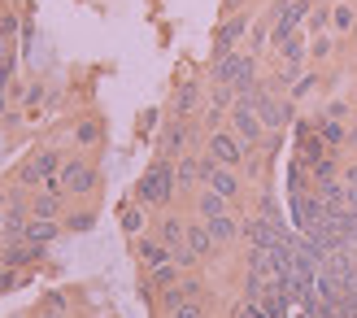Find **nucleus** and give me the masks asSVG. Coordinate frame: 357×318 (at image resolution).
Returning <instances> with one entry per match:
<instances>
[{"label":"nucleus","instance_id":"obj_35","mask_svg":"<svg viewBox=\"0 0 357 318\" xmlns=\"http://www.w3.org/2000/svg\"><path fill=\"white\" fill-rule=\"evenodd\" d=\"M44 310H52V314H66V296H61V292H48Z\"/></svg>","mask_w":357,"mask_h":318},{"label":"nucleus","instance_id":"obj_29","mask_svg":"<svg viewBox=\"0 0 357 318\" xmlns=\"http://www.w3.org/2000/svg\"><path fill=\"white\" fill-rule=\"evenodd\" d=\"M331 22L340 26V31H349V26L357 22V9H349V5H335V9H331Z\"/></svg>","mask_w":357,"mask_h":318},{"label":"nucleus","instance_id":"obj_9","mask_svg":"<svg viewBox=\"0 0 357 318\" xmlns=\"http://www.w3.org/2000/svg\"><path fill=\"white\" fill-rule=\"evenodd\" d=\"M135 257L144 262L149 271H157V266H166V262H174V253H170V244H162V240H144V236L135 240Z\"/></svg>","mask_w":357,"mask_h":318},{"label":"nucleus","instance_id":"obj_16","mask_svg":"<svg viewBox=\"0 0 357 318\" xmlns=\"http://www.w3.org/2000/svg\"><path fill=\"white\" fill-rule=\"evenodd\" d=\"M318 135H323V144H327V149L349 144V131H344V122H340V118H318Z\"/></svg>","mask_w":357,"mask_h":318},{"label":"nucleus","instance_id":"obj_25","mask_svg":"<svg viewBox=\"0 0 357 318\" xmlns=\"http://www.w3.org/2000/svg\"><path fill=\"white\" fill-rule=\"evenodd\" d=\"M153 275V288H170V284H178V266L174 262H166V266H157V271H149Z\"/></svg>","mask_w":357,"mask_h":318},{"label":"nucleus","instance_id":"obj_1","mask_svg":"<svg viewBox=\"0 0 357 318\" xmlns=\"http://www.w3.org/2000/svg\"><path fill=\"white\" fill-rule=\"evenodd\" d=\"M174 157H157V162L144 170V179H139L135 188V201L144 205V209H157V205H166L174 197Z\"/></svg>","mask_w":357,"mask_h":318},{"label":"nucleus","instance_id":"obj_11","mask_svg":"<svg viewBox=\"0 0 357 318\" xmlns=\"http://www.w3.org/2000/svg\"><path fill=\"white\" fill-rule=\"evenodd\" d=\"M248 31V17L244 13H231L227 22H222V31H218V52H236V40Z\"/></svg>","mask_w":357,"mask_h":318},{"label":"nucleus","instance_id":"obj_17","mask_svg":"<svg viewBox=\"0 0 357 318\" xmlns=\"http://www.w3.org/2000/svg\"><path fill=\"white\" fill-rule=\"evenodd\" d=\"M288 192H314L310 162H301V157H292V166H288Z\"/></svg>","mask_w":357,"mask_h":318},{"label":"nucleus","instance_id":"obj_13","mask_svg":"<svg viewBox=\"0 0 357 318\" xmlns=\"http://www.w3.org/2000/svg\"><path fill=\"white\" fill-rule=\"evenodd\" d=\"M205 188L209 192H218V197H236V192H240V179H236V170H231V166H218V170H213L209 174V179H205Z\"/></svg>","mask_w":357,"mask_h":318},{"label":"nucleus","instance_id":"obj_14","mask_svg":"<svg viewBox=\"0 0 357 318\" xmlns=\"http://www.w3.org/2000/svg\"><path fill=\"white\" fill-rule=\"evenodd\" d=\"M52 240H57V218H35L31 214V222H26V244H40V249H44V244H52Z\"/></svg>","mask_w":357,"mask_h":318},{"label":"nucleus","instance_id":"obj_21","mask_svg":"<svg viewBox=\"0 0 357 318\" xmlns=\"http://www.w3.org/2000/svg\"><path fill=\"white\" fill-rule=\"evenodd\" d=\"M122 232H127V236L144 232V205H127V209H122Z\"/></svg>","mask_w":357,"mask_h":318},{"label":"nucleus","instance_id":"obj_12","mask_svg":"<svg viewBox=\"0 0 357 318\" xmlns=\"http://www.w3.org/2000/svg\"><path fill=\"white\" fill-rule=\"evenodd\" d=\"M196 100H201V87H196V83H178L174 87V100H170V114L174 118H188L196 109Z\"/></svg>","mask_w":357,"mask_h":318},{"label":"nucleus","instance_id":"obj_31","mask_svg":"<svg viewBox=\"0 0 357 318\" xmlns=\"http://www.w3.org/2000/svg\"><path fill=\"white\" fill-rule=\"evenodd\" d=\"M75 139H79V144H96V139H100V122H83V127L75 131Z\"/></svg>","mask_w":357,"mask_h":318},{"label":"nucleus","instance_id":"obj_7","mask_svg":"<svg viewBox=\"0 0 357 318\" xmlns=\"http://www.w3.org/2000/svg\"><path fill=\"white\" fill-rule=\"evenodd\" d=\"M40 257H44V249H40V244H26V240H17V244H5V249H0V266L17 271V266H31V262H40Z\"/></svg>","mask_w":357,"mask_h":318},{"label":"nucleus","instance_id":"obj_27","mask_svg":"<svg viewBox=\"0 0 357 318\" xmlns=\"http://www.w3.org/2000/svg\"><path fill=\"white\" fill-rule=\"evenodd\" d=\"M271 22H275V13H271V17H266V22H257V26H253V35H248V44H253L257 52L266 48V40H271Z\"/></svg>","mask_w":357,"mask_h":318},{"label":"nucleus","instance_id":"obj_33","mask_svg":"<svg viewBox=\"0 0 357 318\" xmlns=\"http://www.w3.org/2000/svg\"><path fill=\"white\" fill-rule=\"evenodd\" d=\"M66 227H70V232H92L96 218H92V214H70V218H66Z\"/></svg>","mask_w":357,"mask_h":318},{"label":"nucleus","instance_id":"obj_22","mask_svg":"<svg viewBox=\"0 0 357 318\" xmlns=\"http://www.w3.org/2000/svg\"><path fill=\"white\" fill-rule=\"evenodd\" d=\"M196 179H201V166H196L192 157H183V162L174 166V183H178V188H192Z\"/></svg>","mask_w":357,"mask_h":318},{"label":"nucleus","instance_id":"obj_26","mask_svg":"<svg viewBox=\"0 0 357 318\" xmlns=\"http://www.w3.org/2000/svg\"><path fill=\"white\" fill-rule=\"evenodd\" d=\"M327 13H331V5H323V0H318V5L310 9V17H305V26H310V31L318 35V31H323V26H327Z\"/></svg>","mask_w":357,"mask_h":318},{"label":"nucleus","instance_id":"obj_28","mask_svg":"<svg viewBox=\"0 0 357 318\" xmlns=\"http://www.w3.org/2000/svg\"><path fill=\"white\" fill-rule=\"evenodd\" d=\"M170 253H174V266H178V271H192V266H196V262H201V257H196V253L188 249V240H183V244H178V249H170Z\"/></svg>","mask_w":357,"mask_h":318},{"label":"nucleus","instance_id":"obj_8","mask_svg":"<svg viewBox=\"0 0 357 318\" xmlns=\"http://www.w3.org/2000/svg\"><path fill=\"white\" fill-rule=\"evenodd\" d=\"M253 57H244V52H218V66H213V83H231L236 87V79L244 75V66Z\"/></svg>","mask_w":357,"mask_h":318},{"label":"nucleus","instance_id":"obj_32","mask_svg":"<svg viewBox=\"0 0 357 318\" xmlns=\"http://www.w3.org/2000/svg\"><path fill=\"white\" fill-rule=\"evenodd\" d=\"M170 318H205V305L201 301H183L178 310H170Z\"/></svg>","mask_w":357,"mask_h":318},{"label":"nucleus","instance_id":"obj_5","mask_svg":"<svg viewBox=\"0 0 357 318\" xmlns=\"http://www.w3.org/2000/svg\"><path fill=\"white\" fill-rule=\"evenodd\" d=\"M205 153H213V162H218V166H231V170L244 162V144H240V139L231 135V131H213Z\"/></svg>","mask_w":357,"mask_h":318},{"label":"nucleus","instance_id":"obj_38","mask_svg":"<svg viewBox=\"0 0 357 318\" xmlns=\"http://www.w3.org/2000/svg\"><path fill=\"white\" fill-rule=\"evenodd\" d=\"M240 5H244V0H222V13H236Z\"/></svg>","mask_w":357,"mask_h":318},{"label":"nucleus","instance_id":"obj_39","mask_svg":"<svg viewBox=\"0 0 357 318\" xmlns=\"http://www.w3.org/2000/svg\"><path fill=\"white\" fill-rule=\"evenodd\" d=\"M349 144H353V149H357V127H353V131H349Z\"/></svg>","mask_w":357,"mask_h":318},{"label":"nucleus","instance_id":"obj_18","mask_svg":"<svg viewBox=\"0 0 357 318\" xmlns=\"http://www.w3.org/2000/svg\"><path fill=\"white\" fill-rule=\"evenodd\" d=\"M205 227L213 232V240H218V244H227V240L240 236V222L231 218V214H213V218H205Z\"/></svg>","mask_w":357,"mask_h":318},{"label":"nucleus","instance_id":"obj_3","mask_svg":"<svg viewBox=\"0 0 357 318\" xmlns=\"http://www.w3.org/2000/svg\"><path fill=\"white\" fill-rule=\"evenodd\" d=\"M231 118H236V135L244 139V144H257V139L266 135V122H261V114H257V105H248L244 96L231 105Z\"/></svg>","mask_w":357,"mask_h":318},{"label":"nucleus","instance_id":"obj_19","mask_svg":"<svg viewBox=\"0 0 357 318\" xmlns=\"http://www.w3.org/2000/svg\"><path fill=\"white\" fill-rule=\"evenodd\" d=\"M157 240L170 244V249H178V244L188 240V222H183V218H162V227H157Z\"/></svg>","mask_w":357,"mask_h":318},{"label":"nucleus","instance_id":"obj_34","mask_svg":"<svg viewBox=\"0 0 357 318\" xmlns=\"http://www.w3.org/2000/svg\"><path fill=\"white\" fill-rule=\"evenodd\" d=\"M310 52H314V57H327V52H331V35H327V31H318V40H314Z\"/></svg>","mask_w":357,"mask_h":318},{"label":"nucleus","instance_id":"obj_20","mask_svg":"<svg viewBox=\"0 0 357 318\" xmlns=\"http://www.w3.org/2000/svg\"><path fill=\"white\" fill-rule=\"evenodd\" d=\"M310 174H314V183H327V179H335V174H340V162H335L331 153H323L318 162H310Z\"/></svg>","mask_w":357,"mask_h":318},{"label":"nucleus","instance_id":"obj_10","mask_svg":"<svg viewBox=\"0 0 357 318\" xmlns=\"http://www.w3.org/2000/svg\"><path fill=\"white\" fill-rule=\"evenodd\" d=\"M188 249L196 257H209L213 249H218V240H213V232H209L205 222H188Z\"/></svg>","mask_w":357,"mask_h":318},{"label":"nucleus","instance_id":"obj_15","mask_svg":"<svg viewBox=\"0 0 357 318\" xmlns=\"http://www.w3.org/2000/svg\"><path fill=\"white\" fill-rule=\"evenodd\" d=\"M188 139H192V131H188L178 118H174L170 127H166V135H162V157H178V149H183Z\"/></svg>","mask_w":357,"mask_h":318},{"label":"nucleus","instance_id":"obj_6","mask_svg":"<svg viewBox=\"0 0 357 318\" xmlns=\"http://www.w3.org/2000/svg\"><path fill=\"white\" fill-rule=\"evenodd\" d=\"M61 188L70 192V197H83V192L96 188V170L87 162H66L61 166Z\"/></svg>","mask_w":357,"mask_h":318},{"label":"nucleus","instance_id":"obj_36","mask_svg":"<svg viewBox=\"0 0 357 318\" xmlns=\"http://www.w3.org/2000/svg\"><path fill=\"white\" fill-rule=\"evenodd\" d=\"M218 122H222V109H218V105H209V109H205V127L218 131Z\"/></svg>","mask_w":357,"mask_h":318},{"label":"nucleus","instance_id":"obj_30","mask_svg":"<svg viewBox=\"0 0 357 318\" xmlns=\"http://www.w3.org/2000/svg\"><path fill=\"white\" fill-rule=\"evenodd\" d=\"M17 35V17H5L0 22V57H9V40Z\"/></svg>","mask_w":357,"mask_h":318},{"label":"nucleus","instance_id":"obj_24","mask_svg":"<svg viewBox=\"0 0 357 318\" xmlns=\"http://www.w3.org/2000/svg\"><path fill=\"white\" fill-rule=\"evenodd\" d=\"M183 301H192L188 288H183V279H178V284H170V288H162V305H166V310H178Z\"/></svg>","mask_w":357,"mask_h":318},{"label":"nucleus","instance_id":"obj_23","mask_svg":"<svg viewBox=\"0 0 357 318\" xmlns=\"http://www.w3.org/2000/svg\"><path fill=\"white\" fill-rule=\"evenodd\" d=\"M213 214H227V197H218V192L205 188V197H201V218H213Z\"/></svg>","mask_w":357,"mask_h":318},{"label":"nucleus","instance_id":"obj_4","mask_svg":"<svg viewBox=\"0 0 357 318\" xmlns=\"http://www.w3.org/2000/svg\"><path fill=\"white\" fill-rule=\"evenodd\" d=\"M66 197H70V192L61 188V179H48L44 192H35V197H31V214L35 218H61Z\"/></svg>","mask_w":357,"mask_h":318},{"label":"nucleus","instance_id":"obj_2","mask_svg":"<svg viewBox=\"0 0 357 318\" xmlns=\"http://www.w3.org/2000/svg\"><path fill=\"white\" fill-rule=\"evenodd\" d=\"M52 174H61V153H52V149H44V153H35L31 162L17 170V183L22 188H40V183H48Z\"/></svg>","mask_w":357,"mask_h":318},{"label":"nucleus","instance_id":"obj_37","mask_svg":"<svg viewBox=\"0 0 357 318\" xmlns=\"http://www.w3.org/2000/svg\"><path fill=\"white\" fill-rule=\"evenodd\" d=\"M9 288H13V271L0 266V292H9Z\"/></svg>","mask_w":357,"mask_h":318}]
</instances>
